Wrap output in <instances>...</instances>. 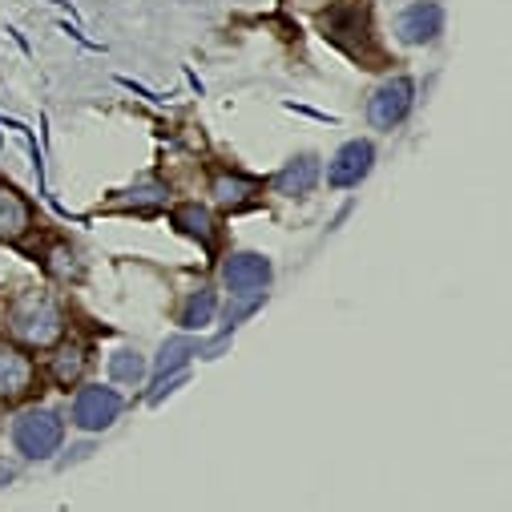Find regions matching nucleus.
<instances>
[{
  "instance_id": "nucleus-1",
  "label": "nucleus",
  "mask_w": 512,
  "mask_h": 512,
  "mask_svg": "<svg viewBox=\"0 0 512 512\" xmlns=\"http://www.w3.org/2000/svg\"><path fill=\"white\" fill-rule=\"evenodd\" d=\"M9 331L25 347H53L65 335V315H61V307H57L53 295H45V291H21L9 303Z\"/></svg>"
},
{
  "instance_id": "nucleus-2",
  "label": "nucleus",
  "mask_w": 512,
  "mask_h": 512,
  "mask_svg": "<svg viewBox=\"0 0 512 512\" xmlns=\"http://www.w3.org/2000/svg\"><path fill=\"white\" fill-rule=\"evenodd\" d=\"M61 436H65L61 420H57L53 412H45V408L25 412V416L17 420V428H13L17 448H21L25 456H33V460H49V456L61 448Z\"/></svg>"
},
{
  "instance_id": "nucleus-3",
  "label": "nucleus",
  "mask_w": 512,
  "mask_h": 512,
  "mask_svg": "<svg viewBox=\"0 0 512 512\" xmlns=\"http://www.w3.org/2000/svg\"><path fill=\"white\" fill-rule=\"evenodd\" d=\"M412 81L408 77H392V81H383L375 93H371V101H367V117H371V125L375 130H396V125L408 117V109H412Z\"/></svg>"
},
{
  "instance_id": "nucleus-4",
  "label": "nucleus",
  "mask_w": 512,
  "mask_h": 512,
  "mask_svg": "<svg viewBox=\"0 0 512 512\" xmlns=\"http://www.w3.org/2000/svg\"><path fill=\"white\" fill-rule=\"evenodd\" d=\"M222 279H226L234 299H259L271 283V263L263 254H234V259H226V267H222Z\"/></svg>"
},
{
  "instance_id": "nucleus-5",
  "label": "nucleus",
  "mask_w": 512,
  "mask_h": 512,
  "mask_svg": "<svg viewBox=\"0 0 512 512\" xmlns=\"http://www.w3.org/2000/svg\"><path fill=\"white\" fill-rule=\"evenodd\" d=\"M37 383V367L33 359L17 347V343H0V400L13 404V400H25Z\"/></svg>"
},
{
  "instance_id": "nucleus-6",
  "label": "nucleus",
  "mask_w": 512,
  "mask_h": 512,
  "mask_svg": "<svg viewBox=\"0 0 512 512\" xmlns=\"http://www.w3.org/2000/svg\"><path fill=\"white\" fill-rule=\"evenodd\" d=\"M117 412H121V396L113 388H85L73 404V424L81 432H101L117 420Z\"/></svg>"
},
{
  "instance_id": "nucleus-7",
  "label": "nucleus",
  "mask_w": 512,
  "mask_h": 512,
  "mask_svg": "<svg viewBox=\"0 0 512 512\" xmlns=\"http://www.w3.org/2000/svg\"><path fill=\"white\" fill-rule=\"evenodd\" d=\"M371 162H375V150H371L367 142H347V146L335 154V162H331V170H327V182H331L335 190L359 186V182L371 174Z\"/></svg>"
},
{
  "instance_id": "nucleus-8",
  "label": "nucleus",
  "mask_w": 512,
  "mask_h": 512,
  "mask_svg": "<svg viewBox=\"0 0 512 512\" xmlns=\"http://www.w3.org/2000/svg\"><path fill=\"white\" fill-rule=\"evenodd\" d=\"M400 41H408V45H428V41H436L440 37V29H444V13H440V5H432V0H420V5H412V9H404L400 13Z\"/></svg>"
},
{
  "instance_id": "nucleus-9",
  "label": "nucleus",
  "mask_w": 512,
  "mask_h": 512,
  "mask_svg": "<svg viewBox=\"0 0 512 512\" xmlns=\"http://www.w3.org/2000/svg\"><path fill=\"white\" fill-rule=\"evenodd\" d=\"M29 226H33V210H29V202H25L17 190L0 186V242H17V238H25Z\"/></svg>"
},
{
  "instance_id": "nucleus-10",
  "label": "nucleus",
  "mask_w": 512,
  "mask_h": 512,
  "mask_svg": "<svg viewBox=\"0 0 512 512\" xmlns=\"http://www.w3.org/2000/svg\"><path fill=\"white\" fill-rule=\"evenodd\" d=\"M259 190H263L259 182L242 178V174H218V178L210 182V194H214V202H218L222 210H242V206H250Z\"/></svg>"
},
{
  "instance_id": "nucleus-11",
  "label": "nucleus",
  "mask_w": 512,
  "mask_h": 512,
  "mask_svg": "<svg viewBox=\"0 0 512 512\" xmlns=\"http://www.w3.org/2000/svg\"><path fill=\"white\" fill-rule=\"evenodd\" d=\"M315 182H319V162H315V158H295V162H287V166L279 170L275 190L295 198V194H307Z\"/></svg>"
},
{
  "instance_id": "nucleus-12",
  "label": "nucleus",
  "mask_w": 512,
  "mask_h": 512,
  "mask_svg": "<svg viewBox=\"0 0 512 512\" xmlns=\"http://www.w3.org/2000/svg\"><path fill=\"white\" fill-rule=\"evenodd\" d=\"M81 371H85V351H81L77 343H65V347H57V351L49 355V375L61 383V388L77 383Z\"/></svg>"
},
{
  "instance_id": "nucleus-13",
  "label": "nucleus",
  "mask_w": 512,
  "mask_h": 512,
  "mask_svg": "<svg viewBox=\"0 0 512 512\" xmlns=\"http://www.w3.org/2000/svg\"><path fill=\"white\" fill-rule=\"evenodd\" d=\"M194 351H198L194 339H170V343L162 347V359H158V388H162V383H166V379H170Z\"/></svg>"
},
{
  "instance_id": "nucleus-14",
  "label": "nucleus",
  "mask_w": 512,
  "mask_h": 512,
  "mask_svg": "<svg viewBox=\"0 0 512 512\" xmlns=\"http://www.w3.org/2000/svg\"><path fill=\"white\" fill-rule=\"evenodd\" d=\"M174 222L186 230V234H194V238H202L206 246L214 242V218H210V210H202V206H178V214H174Z\"/></svg>"
},
{
  "instance_id": "nucleus-15",
  "label": "nucleus",
  "mask_w": 512,
  "mask_h": 512,
  "mask_svg": "<svg viewBox=\"0 0 512 512\" xmlns=\"http://www.w3.org/2000/svg\"><path fill=\"white\" fill-rule=\"evenodd\" d=\"M210 319H214V295H210V291H198V295H194V299L182 307V327L202 331Z\"/></svg>"
},
{
  "instance_id": "nucleus-16",
  "label": "nucleus",
  "mask_w": 512,
  "mask_h": 512,
  "mask_svg": "<svg viewBox=\"0 0 512 512\" xmlns=\"http://www.w3.org/2000/svg\"><path fill=\"white\" fill-rule=\"evenodd\" d=\"M109 371H113V379H121V383H138V379L146 375V359H142L138 351H117V355L109 359Z\"/></svg>"
},
{
  "instance_id": "nucleus-17",
  "label": "nucleus",
  "mask_w": 512,
  "mask_h": 512,
  "mask_svg": "<svg viewBox=\"0 0 512 512\" xmlns=\"http://www.w3.org/2000/svg\"><path fill=\"white\" fill-rule=\"evenodd\" d=\"M162 202H166L162 186H142V190H130V198H125V206H134V210H154Z\"/></svg>"
},
{
  "instance_id": "nucleus-18",
  "label": "nucleus",
  "mask_w": 512,
  "mask_h": 512,
  "mask_svg": "<svg viewBox=\"0 0 512 512\" xmlns=\"http://www.w3.org/2000/svg\"><path fill=\"white\" fill-rule=\"evenodd\" d=\"M65 259H69V250H53V271H57V275L73 271V263H65Z\"/></svg>"
}]
</instances>
